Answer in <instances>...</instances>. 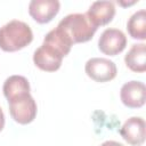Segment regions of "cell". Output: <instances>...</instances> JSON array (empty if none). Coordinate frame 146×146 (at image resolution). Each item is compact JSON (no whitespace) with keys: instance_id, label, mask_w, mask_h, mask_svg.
<instances>
[{"instance_id":"2e32d148","label":"cell","mask_w":146,"mask_h":146,"mask_svg":"<svg viewBox=\"0 0 146 146\" xmlns=\"http://www.w3.org/2000/svg\"><path fill=\"white\" fill-rule=\"evenodd\" d=\"M3 127H5V114H3V111L0 107V131L3 129Z\"/></svg>"},{"instance_id":"7a4b0ae2","label":"cell","mask_w":146,"mask_h":146,"mask_svg":"<svg viewBox=\"0 0 146 146\" xmlns=\"http://www.w3.org/2000/svg\"><path fill=\"white\" fill-rule=\"evenodd\" d=\"M57 27L67 36L72 44L87 42L92 39L97 27L89 21L86 14H70L65 16Z\"/></svg>"},{"instance_id":"8fae6325","label":"cell","mask_w":146,"mask_h":146,"mask_svg":"<svg viewBox=\"0 0 146 146\" xmlns=\"http://www.w3.org/2000/svg\"><path fill=\"white\" fill-rule=\"evenodd\" d=\"M124 63L127 67L130 68L132 72L144 73L146 71V44H132L124 57Z\"/></svg>"},{"instance_id":"3957f363","label":"cell","mask_w":146,"mask_h":146,"mask_svg":"<svg viewBox=\"0 0 146 146\" xmlns=\"http://www.w3.org/2000/svg\"><path fill=\"white\" fill-rule=\"evenodd\" d=\"M9 104V113L15 122L19 124H29L31 123L38 112L36 103L31 94H24L16 96L8 100Z\"/></svg>"},{"instance_id":"ba28073f","label":"cell","mask_w":146,"mask_h":146,"mask_svg":"<svg viewBox=\"0 0 146 146\" xmlns=\"http://www.w3.org/2000/svg\"><path fill=\"white\" fill-rule=\"evenodd\" d=\"M58 0H32L29 3L30 16L39 24L49 23L59 11Z\"/></svg>"},{"instance_id":"7c38bea8","label":"cell","mask_w":146,"mask_h":146,"mask_svg":"<svg viewBox=\"0 0 146 146\" xmlns=\"http://www.w3.org/2000/svg\"><path fill=\"white\" fill-rule=\"evenodd\" d=\"M30 83L23 75H10L6 79L2 87V91L7 100H10L11 98L19 95L30 94Z\"/></svg>"},{"instance_id":"6da1fadb","label":"cell","mask_w":146,"mask_h":146,"mask_svg":"<svg viewBox=\"0 0 146 146\" xmlns=\"http://www.w3.org/2000/svg\"><path fill=\"white\" fill-rule=\"evenodd\" d=\"M33 40L31 27L22 21L13 19L0 27V48L7 52L18 51Z\"/></svg>"},{"instance_id":"5b68a950","label":"cell","mask_w":146,"mask_h":146,"mask_svg":"<svg viewBox=\"0 0 146 146\" xmlns=\"http://www.w3.org/2000/svg\"><path fill=\"white\" fill-rule=\"evenodd\" d=\"M127 46V36L119 29H106L99 36L98 48L108 56H116L124 50Z\"/></svg>"},{"instance_id":"30bf717a","label":"cell","mask_w":146,"mask_h":146,"mask_svg":"<svg viewBox=\"0 0 146 146\" xmlns=\"http://www.w3.org/2000/svg\"><path fill=\"white\" fill-rule=\"evenodd\" d=\"M89 21L98 29L112 22L115 16V6L112 1H95L86 13Z\"/></svg>"},{"instance_id":"9c48e42d","label":"cell","mask_w":146,"mask_h":146,"mask_svg":"<svg viewBox=\"0 0 146 146\" xmlns=\"http://www.w3.org/2000/svg\"><path fill=\"white\" fill-rule=\"evenodd\" d=\"M145 120L140 116L129 117L120 129L121 137L132 146H140L145 141Z\"/></svg>"},{"instance_id":"52a82bcc","label":"cell","mask_w":146,"mask_h":146,"mask_svg":"<svg viewBox=\"0 0 146 146\" xmlns=\"http://www.w3.org/2000/svg\"><path fill=\"white\" fill-rule=\"evenodd\" d=\"M120 98L124 106L129 108H139L146 100V87L140 81L125 82L120 90Z\"/></svg>"},{"instance_id":"5bb4252c","label":"cell","mask_w":146,"mask_h":146,"mask_svg":"<svg viewBox=\"0 0 146 146\" xmlns=\"http://www.w3.org/2000/svg\"><path fill=\"white\" fill-rule=\"evenodd\" d=\"M43 43L55 48L57 51H59L63 55V57H65L70 52L71 47L73 46L71 41L67 39V36L58 27L52 29L46 34L43 39Z\"/></svg>"},{"instance_id":"8992f818","label":"cell","mask_w":146,"mask_h":146,"mask_svg":"<svg viewBox=\"0 0 146 146\" xmlns=\"http://www.w3.org/2000/svg\"><path fill=\"white\" fill-rule=\"evenodd\" d=\"M63 58L64 57L59 51L44 43H42L33 54V63L44 72L57 71L62 65Z\"/></svg>"},{"instance_id":"4fadbf2b","label":"cell","mask_w":146,"mask_h":146,"mask_svg":"<svg viewBox=\"0 0 146 146\" xmlns=\"http://www.w3.org/2000/svg\"><path fill=\"white\" fill-rule=\"evenodd\" d=\"M127 30L132 39H146V10L140 9L131 15L127 23Z\"/></svg>"},{"instance_id":"9a60e30c","label":"cell","mask_w":146,"mask_h":146,"mask_svg":"<svg viewBox=\"0 0 146 146\" xmlns=\"http://www.w3.org/2000/svg\"><path fill=\"white\" fill-rule=\"evenodd\" d=\"M100 146H124V145L119 141H115V140H106Z\"/></svg>"},{"instance_id":"277c9868","label":"cell","mask_w":146,"mask_h":146,"mask_svg":"<svg viewBox=\"0 0 146 146\" xmlns=\"http://www.w3.org/2000/svg\"><path fill=\"white\" fill-rule=\"evenodd\" d=\"M87 75L96 82H107L116 76L117 70L113 60L103 57H94L87 60L84 65Z\"/></svg>"}]
</instances>
